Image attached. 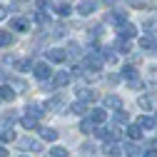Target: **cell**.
Instances as JSON below:
<instances>
[{"mask_svg": "<svg viewBox=\"0 0 157 157\" xmlns=\"http://www.w3.org/2000/svg\"><path fill=\"white\" fill-rule=\"evenodd\" d=\"M102 63H105V60H102V55L97 52V50H92V52H90V55L85 57V67H87V70H90L92 75L102 70Z\"/></svg>", "mask_w": 157, "mask_h": 157, "instance_id": "cell-1", "label": "cell"}, {"mask_svg": "<svg viewBox=\"0 0 157 157\" xmlns=\"http://www.w3.org/2000/svg\"><path fill=\"white\" fill-rule=\"evenodd\" d=\"M37 8H40V10H50L55 5H52V0H37Z\"/></svg>", "mask_w": 157, "mask_h": 157, "instance_id": "cell-33", "label": "cell"}, {"mask_svg": "<svg viewBox=\"0 0 157 157\" xmlns=\"http://www.w3.org/2000/svg\"><path fill=\"white\" fill-rule=\"evenodd\" d=\"M77 97H80V102H90V100L97 97V92L90 90V87H80V90H77Z\"/></svg>", "mask_w": 157, "mask_h": 157, "instance_id": "cell-9", "label": "cell"}, {"mask_svg": "<svg viewBox=\"0 0 157 157\" xmlns=\"http://www.w3.org/2000/svg\"><path fill=\"white\" fill-rule=\"evenodd\" d=\"M35 20H37V23L43 25V23H48V15H45L43 10H37V13H35Z\"/></svg>", "mask_w": 157, "mask_h": 157, "instance_id": "cell-37", "label": "cell"}, {"mask_svg": "<svg viewBox=\"0 0 157 157\" xmlns=\"http://www.w3.org/2000/svg\"><path fill=\"white\" fill-rule=\"evenodd\" d=\"M50 157H67V150L65 147H52L50 150Z\"/></svg>", "mask_w": 157, "mask_h": 157, "instance_id": "cell-32", "label": "cell"}, {"mask_svg": "<svg viewBox=\"0 0 157 157\" xmlns=\"http://www.w3.org/2000/svg\"><path fill=\"white\" fill-rule=\"evenodd\" d=\"M120 40H132V37L137 35V28L132 25V23H125V25H120Z\"/></svg>", "mask_w": 157, "mask_h": 157, "instance_id": "cell-5", "label": "cell"}, {"mask_svg": "<svg viewBox=\"0 0 157 157\" xmlns=\"http://www.w3.org/2000/svg\"><path fill=\"white\" fill-rule=\"evenodd\" d=\"M55 10H57V15H60V17H67V15L72 13L70 3H60V5H55Z\"/></svg>", "mask_w": 157, "mask_h": 157, "instance_id": "cell-25", "label": "cell"}, {"mask_svg": "<svg viewBox=\"0 0 157 157\" xmlns=\"http://www.w3.org/2000/svg\"><path fill=\"white\" fill-rule=\"evenodd\" d=\"M140 130H142L140 125H130V127H127V137H130V140H140V137H142Z\"/></svg>", "mask_w": 157, "mask_h": 157, "instance_id": "cell-24", "label": "cell"}, {"mask_svg": "<svg viewBox=\"0 0 157 157\" xmlns=\"http://www.w3.org/2000/svg\"><path fill=\"white\" fill-rule=\"evenodd\" d=\"M95 130H97V125H95V122L90 120V117L80 122V132H85V135H95Z\"/></svg>", "mask_w": 157, "mask_h": 157, "instance_id": "cell-17", "label": "cell"}, {"mask_svg": "<svg viewBox=\"0 0 157 157\" xmlns=\"http://www.w3.org/2000/svg\"><path fill=\"white\" fill-rule=\"evenodd\" d=\"M102 152H105L107 157H120V155H122V147H120V145H117V142H107Z\"/></svg>", "mask_w": 157, "mask_h": 157, "instance_id": "cell-12", "label": "cell"}, {"mask_svg": "<svg viewBox=\"0 0 157 157\" xmlns=\"http://www.w3.org/2000/svg\"><path fill=\"white\" fill-rule=\"evenodd\" d=\"M13 140H15V132H13L10 127L0 130V142H13Z\"/></svg>", "mask_w": 157, "mask_h": 157, "instance_id": "cell-27", "label": "cell"}, {"mask_svg": "<svg viewBox=\"0 0 157 157\" xmlns=\"http://www.w3.org/2000/svg\"><path fill=\"white\" fill-rule=\"evenodd\" d=\"M130 5H135V8H145V0H127Z\"/></svg>", "mask_w": 157, "mask_h": 157, "instance_id": "cell-41", "label": "cell"}, {"mask_svg": "<svg viewBox=\"0 0 157 157\" xmlns=\"http://www.w3.org/2000/svg\"><path fill=\"white\" fill-rule=\"evenodd\" d=\"M70 80H72L70 72H55V75H52V87H65Z\"/></svg>", "mask_w": 157, "mask_h": 157, "instance_id": "cell-6", "label": "cell"}, {"mask_svg": "<svg viewBox=\"0 0 157 157\" xmlns=\"http://www.w3.org/2000/svg\"><path fill=\"white\" fill-rule=\"evenodd\" d=\"M140 107H142V110H147V112L157 110V95H152V92L140 95Z\"/></svg>", "mask_w": 157, "mask_h": 157, "instance_id": "cell-2", "label": "cell"}, {"mask_svg": "<svg viewBox=\"0 0 157 157\" xmlns=\"http://www.w3.org/2000/svg\"><path fill=\"white\" fill-rule=\"evenodd\" d=\"M0 82H5V70L0 67Z\"/></svg>", "mask_w": 157, "mask_h": 157, "instance_id": "cell-43", "label": "cell"}, {"mask_svg": "<svg viewBox=\"0 0 157 157\" xmlns=\"http://www.w3.org/2000/svg\"><path fill=\"white\" fill-rule=\"evenodd\" d=\"M13 28H15V30H28V23H25V20H15Z\"/></svg>", "mask_w": 157, "mask_h": 157, "instance_id": "cell-39", "label": "cell"}, {"mask_svg": "<svg viewBox=\"0 0 157 157\" xmlns=\"http://www.w3.org/2000/svg\"><path fill=\"white\" fill-rule=\"evenodd\" d=\"M33 75L37 77V80H48L52 72H50V65H48V63H35V65H33Z\"/></svg>", "mask_w": 157, "mask_h": 157, "instance_id": "cell-3", "label": "cell"}, {"mask_svg": "<svg viewBox=\"0 0 157 157\" xmlns=\"http://www.w3.org/2000/svg\"><path fill=\"white\" fill-rule=\"evenodd\" d=\"M77 13L80 15H92L95 13V3L92 0H80V3H77Z\"/></svg>", "mask_w": 157, "mask_h": 157, "instance_id": "cell-8", "label": "cell"}, {"mask_svg": "<svg viewBox=\"0 0 157 157\" xmlns=\"http://www.w3.org/2000/svg\"><path fill=\"white\" fill-rule=\"evenodd\" d=\"M115 122H120V125H125V122H130V115L120 107V110H115Z\"/></svg>", "mask_w": 157, "mask_h": 157, "instance_id": "cell-26", "label": "cell"}, {"mask_svg": "<svg viewBox=\"0 0 157 157\" xmlns=\"http://www.w3.org/2000/svg\"><path fill=\"white\" fill-rule=\"evenodd\" d=\"M155 45H157L155 37H150V35H147V37H140V48H142V50H152Z\"/></svg>", "mask_w": 157, "mask_h": 157, "instance_id": "cell-28", "label": "cell"}, {"mask_svg": "<svg viewBox=\"0 0 157 157\" xmlns=\"http://www.w3.org/2000/svg\"><path fill=\"white\" fill-rule=\"evenodd\" d=\"M10 87L23 92V90H28V82H25V80H10Z\"/></svg>", "mask_w": 157, "mask_h": 157, "instance_id": "cell-31", "label": "cell"}, {"mask_svg": "<svg viewBox=\"0 0 157 157\" xmlns=\"http://www.w3.org/2000/svg\"><path fill=\"white\" fill-rule=\"evenodd\" d=\"M20 147H23V150H33V152H40V140L25 137V140H20Z\"/></svg>", "mask_w": 157, "mask_h": 157, "instance_id": "cell-11", "label": "cell"}, {"mask_svg": "<svg viewBox=\"0 0 157 157\" xmlns=\"http://www.w3.org/2000/svg\"><path fill=\"white\" fill-rule=\"evenodd\" d=\"M145 157H157V152H155V150H150V152H145Z\"/></svg>", "mask_w": 157, "mask_h": 157, "instance_id": "cell-44", "label": "cell"}, {"mask_svg": "<svg viewBox=\"0 0 157 157\" xmlns=\"http://www.w3.org/2000/svg\"><path fill=\"white\" fill-rule=\"evenodd\" d=\"M15 95H17V92H15L10 85H3V87H0V100H13Z\"/></svg>", "mask_w": 157, "mask_h": 157, "instance_id": "cell-22", "label": "cell"}, {"mask_svg": "<svg viewBox=\"0 0 157 157\" xmlns=\"http://www.w3.org/2000/svg\"><path fill=\"white\" fill-rule=\"evenodd\" d=\"M5 15H8V8H5V5H0V20H5Z\"/></svg>", "mask_w": 157, "mask_h": 157, "instance_id": "cell-42", "label": "cell"}, {"mask_svg": "<svg viewBox=\"0 0 157 157\" xmlns=\"http://www.w3.org/2000/svg\"><path fill=\"white\" fill-rule=\"evenodd\" d=\"M48 60H50V63H65V60H67V52H65L63 48H50V50H48Z\"/></svg>", "mask_w": 157, "mask_h": 157, "instance_id": "cell-4", "label": "cell"}, {"mask_svg": "<svg viewBox=\"0 0 157 157\" xmlns=\"http://www.w3.org/2000/svg\"><path fill=\"white\" fill-rule=\"evenodd\" d=\"M28 115L40 117V115H45V112H43V107H40V105H28Z\"/></svg>", "mask_w": 157, "mask_h": 157, "instance_id": "cell-30", "label": "cell"}, {"mask_svg": "<svg viewBox=\"0 0 157 157\" xmlns=\"http://www.w3.org/2000/svg\"><path fill=\"white\" fill-rule=\"evenodd\" d=\"M15 67L20 70V72H28V70H33V60H17Z\"/></svg>", "mask_w": 157, "mask_h": 157, "instance_id": "cell-29", "label": "cell"}, {"mask_svg": "<svg viewBox=\"0 0 157 157\" xmlns=\"http://www.w3.org/2000/svg\"><path fill=\"white\" fill-rule=\"evenodd\" d=\"M5 155H8V152H5V147H0V157H5Z\"/></svg>", "mask_w": 157, "mask_h": 157, "instance_id": "cell-46", "label": "cell"}, {"mask_svg": "<svg viewBox=\"0 0 157 157\" xmlns=\"http://www.w3.org/2000/svg\"><path fill=\"white\" fill-rule=\"evenodd\" d=\"M145 28H147V30H155V33H157V17H147Z\"/></svg>", "mask_w": 157, "mask_h": 157, "instance_id": "cell-35", "label": "cell"}, {"mask_svg": "<svg viewBox=\"0 0 157 157\" xmlns=\"http://www.w3.org/2000/svg\"><path fill=\"white\" fill-rule=\"evenodd\" d=\"M102 60H110V63H115L117 60V48H112V45H107V48H102Z\"/></svg>", "mask_w": 157, "mask_h": 157, "instance_id": "cell-14", "label": "cell"}, {"mask_svg": "<svg viewBox=\"0 0 157 157\" xmlns=\"http://www.w3.org/2000/svg\"><path fill=\"white\" fill-rule=\"evenodd\" d=\"M147 77H150V82H157V65H155V67H150Z\"/></svg>", "mask_w": 157, "mask_h": 157, "instance_id": "cell-40", "label": "cell"}, {"mask_svg": "<svg viewBox=\"0 0 157 157\" xmlns=\"http://www.w3.org/2000/svg\"><path fill=\"white\" fill-rule=\"evenodd\" d=\"M105 107L120 110V107H122V100H120V97H117V95H107V97H105Z\"/></svg>", "mask_w": 157, "mask_h": 157, "instance_id": "cell-15", "label": "cell"}, {"mask_svg": "<svg viewBox=\"0 0 157 157\" xmlns=\"http://www.w3.org/2000/svg\"><path fill=\"white\" fill-rule=\"evenodd\" d=\"M122 77H125V80H137V70H135V65H125L122 67Z\"/></svg>", "mask_w": 157, "mask_h": 157, "instance_id": "cell-20", "label": "cell"}, {"mask_svg": "<svg viewBox=\"0 0 157 157\" xmlns=\"http://www.w3.org/2000/svg\"><path fill=\"white\" fill-rule=\"evenodd\" d=\"M45 107H48L50 112H57V110H63V107H65V100H63V97H52V100H50Z\"/></svg>", "mask_w": 157, "mask_h": 157, "instance_id": "cell-16", "label": "cell"}, {"mask_svg": "<svg viewBox=\"0 0 157 157\" xmlns=\"http://www.w3.org/2000/svg\"><path fill=\"white\" fill-rule=\"evenodd\" d=\"M37 132H40V140H48V142L57 140V130H52V127H40Z\"/></svg>", "mask_w": 157, "mask_h": 157, "instance_id": "cell-10", "label": "cell"}, {"mask_svg": "<svg viewBox=\"0 0 157 157\" xmlns=\"http://www.w3.org/2000/svg\"><path fill=\"white\" fill-rule=\"evenodd\" d=\"M15 120H17V115H15V112H13V115H5V117H3V122H5V125H15Z\"/></svg>", "mask_w": 157, "mask_h": 157, "instance_id": "cell-38", "label": "cell"}, {"mask_svg": "<svg viewBox=\"0 0 157 157\" xmlns=\"http://www.w3.org/2000/svg\"><path fill=\"white\" fill-rule=\"evenodd\" d=\"M67 112H70V115H85V112H87V105H85V102H75V105L67 107Z\"/></svg>", "mask_w": 157, "mask_h": 157, "instance_id": "cell-21", "label": "cell"}, {"mask_svg": "<svg viewBox=\"0 0 157 157\" xmlns=\"http://www.w3.org/2000/svg\"><path fill=\"white\" fill-rule=\"evenodd\" d=\"M117 48H120V52H130V50H132V43H130V40H120Z\"/></svg>", "mask_w": 157, "mask_h": 157, "instance_id": "cell-34", "label": "cell"}, {"mask_svg": "<svg viewBox=\"0 0 157 157\" xmlns=\"http://www.w3.org/2000/svg\"><path fill=\"white\" fill-rule=\"evenodd\" d=\"M20 125L25 130H40V127H37V117H33V115H25L23 120H20Z\"/></svg>", "mask_w": 157, "mask_h": 157, "instance_id": "cell-13", "label": "cell"}, {"mask_svg": "<svg viewBox=\"0 0 157 157\" xmlns=\"http://www.w3.org/2000/svg\"><path fill=\"white\" fill-rule=\"evenodd\" d=\"M110 20H112L115 25H125V23H127V15H125L122 10H115V13L110 15Z\"/></svg>", "mask_w": 157, "mask_h": 157, "instance_id": "cell-19", "label": "cell"}, {"mask_svg": "<svg viewBox=\"0 0 157 157\" xmlns=\"http://www.w3.org/2000/svg\"><path fill=\"white\" fill-rule=\"evenodd\" d=\"M72 57H77V55H80V45H77V43H70V50H67Z\"/></svg>", "mask_w": 157, "mask_h": 157, "instance_id": "cell-36", "label": "cell"}, {"mask_svg": "<svg viewBox=\"0 0 157 157\" xmlns=\"http://www.w3.org/2000/svg\"><path fill=\"white\" fill-rule=\"evenodd\" d=\"M13 43V33L10 30H0V48H8Z\"/></svg>", "mask_w": 157, "mask_h": 157, "instance_id": "cell-23", "label": "cell"}, {"mask_svg": "<svg viewBox=\"0 0 157 157\" xmlns=\"http://www.w3.org/2000/svg\"><path fill=\"white\" fill-rule=\"evenodd\" d=\"M90 120H92L95 125H102V122L107 120V112H105L102 107H92V110H90Z\"/></svg>", "mask_w": 157, "mask_h": 157, "instance_id": "cell-7", "label": "cell"}, {"mask_svg": "<svg viewBox=\"0 0 157 157\" xmlns=\"http://www.w3.org/2000/svg\"><path fill=\"white\" fill-rule=\"evenodd\" d=\"M137 125H140L142 130H155V117H150V115H142L140 120H137Z\"/></svg>", "mask_w": 157, "mask_h": 157, "instance_id": "cell-18", "label": "cell"}, {"mask_svg": "<svg viewBox=\"0 0 157 157\" xmlns=\"http://www.w3.org/2000/svg\"><path fill=\"white\" fill-rule=\"evenodd\" d=\"M100 3H102V5H112V3H115V0H100Z\"/></svg>", "mask_w": 157, "mask_h": 157, "instance_id": "cell-45", "label": "cell"}]
</instances>
